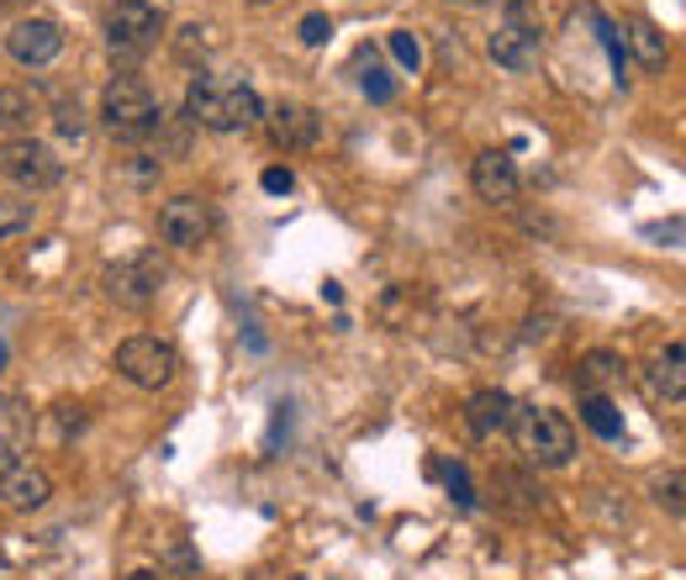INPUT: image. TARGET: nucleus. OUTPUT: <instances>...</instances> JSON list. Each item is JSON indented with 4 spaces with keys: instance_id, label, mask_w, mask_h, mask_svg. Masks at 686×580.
Returning <instances> with one entry per match:
<instances>
[{
    "instance_id": "a211bd4d",
    "label": "nucleus",
    "mask_w": 686,
    "mask_h": 580,
    "mask_svg": "<svg viewBox=\"0 0 686 580\" xmlns=\"http://www.w3.org/2000/svg\"><path fill=\"white\" fill-rule=\"evenodd\" d=\"M628 42H634V53H639V63H645V69H660V63L670 59L666 32H660L649 17H628Z\"/></svg>"
},
{
    "instance_id": "a878e982",
    "label": "nucleus",
    "mask_w": 686,
    "mask_h": 580,
    "mask_svg": "<svg viewBox=\"0 0 686 580\" xmlns=\"http://www.w3.org/2000/svg\"><path fill=\"white\" fill-rule=\"evenodd\" d=\"M327 38H333V21H327L323 11H312V17H302V42H312V48H323Z\"/></svg>"
},
{
    "instance_id": "c756f323",
    "label": "nucleus",
    "mask_w": 686,
    "mask_h": 580,
    "mask_svg": "<svg viewBox=\"0 0 686 580\" xmlns=\"http://www.w3.org/2000/svg\"><path fill=\"white\" fill-rule=\"evenodd\" d=\"M127 580H159V576H154V570H133V576H127Z\"/></svg>"
},
{
    "instance_id": "aec40b11",
    "label": "nucleus",
    "mask_w": 686,
    "mask_h": 580,
    "mask_svg": "<svg viewBox=\"0 0 686 580\" xmlns=\"http://www.w3.org/2000/svg\"><path fill=\"white\" fill-rule=\"evenodd\" d=\"M27 433V412H21V401L0 396V475L17 464V443Z\"/></svg>"
},
{
    "instance_id": "bb28decb",
    "label": "nucleus",
    "mask_w": 686,
    "mask_h": 580,
    "mask_svg": "<svg viewBox=\"0 0 686 580\" xmlns=\"http://www.w3.org/2000/svg\"><path fill=\"white\" fill-rule=\"evenodd\" d=\"M291 185H296V175H291L285 164H270V169H264V190H270V196H285Z\"/></svg>"
},
{
    "instance_id": "dca6fc26",
    "label": "nucleus",
    "mask_w": 686,
    "mask_h": 580,
    "mask_svg": "<svg viewBox=\"0 0 686 580\" xmlns=\"http://www.w3.org/2000/svg\"><path fill=\"white\" fill-rule=\"evenodd\" d=\"M576 381H581V391H597V396H602L607 385L624 381V360L607 354V348H591V354H581V364H576Z\"/></svg>"
},
{
    "instance_id": "6ab92c4d",
    "label": "nucleus",
    "mask_w": 686,
    "mask_h": 580,
    "mask_svg": "<svg viewBox=\"0 0 686 580\" xmlns=\"http://www.w3.org/2000/svg\"><path fill=\"white\" fill-rule=\"evenodd\" d=\"M655 391L666 401L686 396V348L682 343H666V348H660V360H655Z\"/></svg>"
},
{
    "instance_id": "2eb2a0df",
    "label": "nucleus",
    "mask_w": 686,
    "mask_h": 580,
    "mask_svg": "<svg viewBox=\"0 0 686 580\" xmlns=\"http://www.w3.org/2000/svg\"><path fill=\"white\" fill-rule=\"evenodd\" d=\"M42 100L27 85H0V132H27L38 121Z\"/></svg>"
},
{
    "instance_id": "2f4dec72",
    "label": "nucleus",
    "mask_w": 686,
    "mask_h": 580,
    "mask_svg": "<svg viewBox=\"0 0 686 580\" xmlns=\"http://www.w3.org/2000/svg\"><path fill=\"white\" fill-rule=\"evenodd\" d=\"M248 6H270V0H248Z\"/></svg>"
},
{
    "instance_id": "20e7f679",
    "label": "nucleus",
    "mask_w": 686,
    "mask_h": 580,
    "mask_svg": "<svg viewBox=\"0 0 686 580\" xmlns=\"http://www.w3.org/2000/svg\"><path fill=\"white\" fill-rule=\"evenodd\" d=\"M159 38H164L159 6H148V0H111V11H106V42H111L117 59H127V63L143 59Z\"/></svg>"
},
{
    "instance_id": "cd10ccee",
    "label": "nucleus",
    "mask_w": 686,
    "mask_h": 580,
    "mask_svg": "<svg viewBox=\"0 0 686 580\" xmlns=\"http://www.w3.org/2000/svg\"><path fill=\"white\" fill-rule=\"evenodd\" d=\"M59 132H63V138H80V132H85L80 106H59Z\"/></svg>"
},
{
    "instance_id": "0eeeda50",
    "label": "nucleus",
    "mask_w": 686,
    "mask_h": 580,
    "mask_svg": "<svg viewBox=\"0 0 686 580\" xmlns=\"http://www.w3.org/2000/svg\"><path fill=\"white\" fill-rule=\"evenodd\" d=\"M0 175L11 185H21L27 196H38V190H48V185H59L63 164L53 159V148L38 138H11L6 148H0Z\"/></svg>"
},
{
    "instance_id": "412c9836",
    "label": "nucleus",
    "mask_w": 686,
    "mask_h": 580,
    "mask_svg": "<svg viewBox=\"0 0 686 580\" xmlns=\"http://www.w3.org/2000/svg\"><path fill=\"white\" fill-rule=\"evenodd\" d=\"M360 85H364V96L375 100V106H385V100L396 96V85H391V75H385L381 69V53H375V48H360Z\"/></svg>"
},
{
    "instance_id": "5701e85b",
    "label": "nucleus",
    "mask_w": 686,
    "mask_h": 580,
    "mask_svg": "<svg viewBox=\"0 0 686 580\" xmlns=\"http://www.w3.org/2000/svg\"><path fill=\"white\" fill-rule=\"evenodd\" d=\"M433 475L449 485V497L460 501V507H476V491H470V475H464V464H449V460H433Z\"/></svg>"
},
{
    "instance_id": "c85d7f7f",
    "label": "nucleus",
    "mask_w": 686,
    "mask_h": 580,
    "mask_svg": "<svg viewBox=\"0 0 686 580\" xmlns=\"http://www.w3.org/2000/svg\"><path fill=\"white\" fill-rule=\"evenodd\" d=\"M660 507H670V512H682V475H670V481H660Z\"/></svg>"
},
{
    "instance_id": "39448f33",
    "label": "nucleus",
    "mask_w": 686,
    "mask_h": 580,
    "mask_svg": "<svg viewBox=\"0 0 686 580\" xmlns=\"http://www.w3.org/2000/svg\"><path fill=\"white\" fill-rule=\"evenodd\" d=\"M117 375L127 385H138V391H164V385L180 375V354H175V343L154 338V333H138V338H127L117 348Z\"/></svg>"
},
{
    "instance_id": "9b49d317",
    "label": "nucleus",
    "mask_w": 686,
    "mask_h": 580,
    "mask_svg": "<svg viewBox=\"0 0 686 580\" xmlns=\"http://www.w3.org/2000/svg\"><path fill=\"white\" fill-rule=\"evenodd\" d=\"M470 185H476V196L491 200V206H512V200H518V164L507 159L502 148H486L481 159L470 164Z\"/></svg>"
},
{
    "instance_id": "f3484780",
    "label": "nucleus",
    "mask_w": 686,
    "mask_h": 580,
    "mask_svg": "<svg viewBox=\"0 0 686 580\" xmlns=\"http://www.w3.org/2000/svg\"><path fill=\"white\" fill-rule=\"evenodd\" d=\"M581 422L597 433V439H607V443H618L624 439V412L612 406V396H597V391H586L581 396Z\"/></svg>"
},
{
    "instance_id": "423d86ee",
    "label": "nucleus",
    "mask_w": 686,
    "mask_h": 580,
    "mask_svg": "<svg viewBox=\"0 0 686 580\" xmlns=\"http://www.w3.org/2000/svg\"><path fill=\"white\" fill-rule=\"evenodd\" d=\"M539 48H545L539 17L528 11L523 0H512L507 17L497 21V32H491V59L502 63V69H512V75H528V69L539 63Z\"/></svg>"
},
{
    "instance_id": "f8f14e48",
    "label": "nucleus",
    "mask_w": 686,
    "mask_h": 580,
    "mask_svg": "<svg viewBox=\"0 0 686 580\" xmlns=\"http://www.w3.org/2000/svg\"><path fill=\"white\" fill-rule=\"evenodd\" d=\"M48 497H53V481L42 475L38 464L17 460L6 475H0V501L17 507V512H38V507H48Z\"/></svg>"
},
{
    "instance_id": "b1692460",
    "label": "nucleus",
    "mask_w": 686,
    "mask_h": 580,
    "mask_svg": "<svg viewBox=\"0 0 686 580\" xmlns=\"http://www.w3.org/2000/svg\"><path fill=\"white\" fill-rule=\"evenodd\" d=\"M586 17L597 21V38H602V48L612 53V69H618V85H624V42H618V27H612L602 11H586Z\"/></svg>"
},
{
    "instance_id": "7c9ffc66",
    "label": "nucleus",
    "mask_w": 686,
    "mask_h": 580,
    "mask_svg": "<svg viewBox=\"0 0 686 580\" xmlns=\"http://www.w3.org/2000/svg\"><path fill=\"white\" fill-rule=\"evenodd\" d=\"M0 364H6V343H0Z\"/></svg>"
},
{
    "instance_id": "4468645a",
    "label": "nucleus",
    "mask_w": 686,
    "mask_h": 580,
    "mask_svg": "<svg viewBox=\"0 0 686 580\" xmlns=\"http://www.w3.org/2000/svg\"><path fill=\"white\" fill-rule=\"evenodd\" d=\"M464 422H470L476 439H497V433L512 427V396L507 391H476L470 406H464Z\"/></svg>"
},
{
    "instance_id": "9d476101",
    "label": "nucleus",
    "mask_w": 686,
    "mask_h": 580,
    "mask_svg": "<svg viewBox=\"0 0 686 580\" xmlns=\"http://www.w3.org/2000/svg\"><path fill=\"white\" fill-rule=\"evenodd\" d=\"M63 48V27L48 17H21L11 32H6V53L21 63V69H42L53 63Z\"/></svg>"
},
{
    "instance_id": "4be33fe9",
    "label": "nucleus",
    "mask_w": 686,
    "mask_h": 580,
    "mask_svg": "<svg viewBox=\"0 0 686 580\" xmlns=\"http://www.w3.org/2000/svg\"><path fill=\"white\" fill-rule=\"evenodd\" d=\"M38 217V200H0V238H17L27 233Z\"/></svg>"
},
{
    "instance_id": "f03ea898",
    "label": "nucleus",
    "mask_w": 686,
    "mask_h": 580,
    "mask_svg": "<svg viewBox=\"0 0 686 580\" xmlns=\"http://www.w3.org/2000/svg\"><path fill=\"white\" fill-rule=\"evenodd\" d=\"M159 100H154V90L143 80H133V75H117V80L106 85L101 96V121L106 132L121 142H148L154 138V127H159Z\"/></svg>"
},
{
    "instance_id": "f257e3e1",
    "label": "nucleus",
    "mask_w": 686,
    "mask_h": 580,
    "mask_svg": "<svg viewBox=\"0 0 686 580\" xmlns=\"http://www.w3.org/2000/svg\"><path fill=\"white\" fill-rule=\"evenodd\" d=\"M185 121L206 132H248L264 121V100L254 85L227 80V75H196L185 90Z\"/></svg>"
},
{
    "instance_id": "ddd939ff",
    "label": "nucleus",
    "mask_w": 686,
    "mask_h": 580,
    "mask_svg": "<svg viewBox=\"0 0 686 580\" xmlns=\"http://www.w3.org/2000/svg\"><path fill=\"white\" fill-rule=\"evenodd\" d=\"M264 121H270V138H275V148H312V142H317V132H323L317 111H312V106H296V100H281V106H275Z\"/></svg>"
},
{
    "instance_id": "1a4fd4ad",
    "label": "nucleus",
    "mask_w": 686,
    "mask_h": 580,
    "mask_svg": "<svg viewBox=\"0 0 686 580\" xmlns=\"http://www.w3.org/2000/svg\"><path fill=\"white\" fill-rule=\"evenodd\" d=\"M101 285H106V296L117 301V306H148V301L159 296V285H164V269H159V259L154 254H138V259H121V264H111L101 275Z\"/></svg>"
},
{
    "instance_id": "7ed1b4c3",
    "label": "nucleus",
    "mask_w": 686,
    "mask_h": 580,
    "mask_svg": "<svg viewBox=\"0 0 686 580\" xmlns=\"http://www.w3.org/2000/svg\"><path fill=\"white\" fill-rule=\"evenodd\" d=\"M512 439H518L528 460L545 464V470H560L576 454V427L560 412H549V406H512Z\"/></svg>"
},
{
    "instance_id": "393cba45",
    "label": "nucleus",
    "mask_w": 686,
    "mask_h": 580,
    "mask_svg": "<svg viewBox=\"0 0 686 580\" xmlns=\"http://www.w3.org/2000/svg\"><path fill=\"white\" fill-rule=\"evenodd\" d=\"M391 53H396V63H402V69H412V75H418V63H423V42L412 38V32H391Z\"/></svg>"
},
{
    "instance_id": "6e6552de",
    "label": "nucleus",
    "mask_w": 686,
    "mask_h": 580,
    "mask_svg": "<svg viewBox=\"0 0 686 580\" xmlns=\"http://www.w3.org/2000/svg\"><path fill=\"white\" fill-rule=\"evenodd\" d=\"M212 227H217V217L202 196H169L159 206V238L169 248H202L212 238Z\"/></svg>"
}]
</instances>
